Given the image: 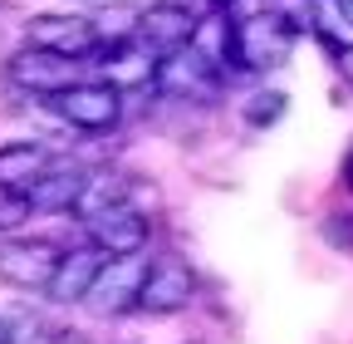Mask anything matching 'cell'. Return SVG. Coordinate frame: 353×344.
I'll use <instances>...</instances> for the list:
<instances>
[{
    "label": "cell",
    "mask_w": 353,
    "mask_h": 344,
    "mask_svg": "<svg viewBox=\"0 0 353 344\" xmlns=\"http://www.w3.org/2000/svg\"><path fill=\"white\" fill-rule=\"evenodd\" d=\"M294 35H299V30H294L285 15H275V10H260V15L241 20V25H236V69L250 74V69H275V64H285L290 50H294Z\"/></svg>",
    "instance_id": "6da1fadb"
},
{
    "label": "cell",
    "mask_w": 353,
    "mask_h": 344,
    "mask_svg": "<svg viewBox=\"0 0 353 344\" xmlns=\"http://www.w3.org/2000/svg\"><path fill=\"white\" fill-rule=\"evenodd\" d=\"M50 104L69 128H83V133H108L123 118V89H113L108 79H79L64 94H54Z\"/></svg>",
    "instance_id": "7a4b0ae2"
},
{
    "label": "cell",
    "mask_w": 353,
    "mask_h": 344,
    "mask_svg": "<svg viewBox=\"0 0 353 344\" xmlns=\"http://www.w3.org/2000/svg\"><path fill=\"white\" fill-rule=\"evenodd\" d=\"M59 261H64V251L54 241H39V236L0 241V280L15 285V290H50Z\"/></svg>",
    "instance_id": "3957f363"
},
{
    "label": "cell",
    "mask_w": 353,
    "mask_h": 344,
    "mask_svg": "<svg viewBox=\"0 0 353 344\" xmlns=\"http://www.w3.org/2000/svg\"><path fill=\"white\" fill-rule=\"evenodd\" d=\"M148 261L143 256H108V266L99 271L94 290H88L83 305L94 315H123V310H138V295H143V280H148Z\"/></svg>",
    "instance_id": "277c9868"
},
{
    "label": "cell",
    "mask_w": 353,
    "mask_h": 344,
    "mask_svg": "<svg viewBox=\"0 0 353 344\" xmlns=\"http://www.w3.org/2000/svg\"><path fill=\"white\" fill-rule=\"evenodd\" d=\"M192 300H196V271L187 261H176V256L152 261V271L143 280V295H138V310H148V315H176V310H187Z\"/></svg>",
    "instance_id": "5b68a950"
},
{
    "label": "cell",
    "mask_w": 353,
    "mask_h": 344,
    "mask_svg": "<svg viewBox=\"0 0 353 344\" xmlns=\"http://www.w3.org/2000/svg\"><path fill=\"white\" fill-rule=\"evenodd\" d=\"M6 74H10V84H20V89L54 99V94L69 89V84H79V59H64V55H54V50H34V45H30V50H20V55H10Z\"/></svg>",
    "instance_id": "8992f818"
},
{
    "label": "cell",
    "mask_w": 353,
    "mask_h": 344,
    "mask_svg": "<svg viewBox=\"0 0 353 344\" xmlns=\"http://www.w3.org/2000/svg\"><path fill=\"white\" fill-rule=\"evenodd\" d=\"M148 231H152V222H148L132 202L108 207V211H99V217H88V241H94L103 256H143Z\"/></svg>",
    "instance_id": "52a82bcc"
},
{
    "label": "cell",
    "mask_w": 353,
    "mask_h": 344,
    "mask_svg": "<svg viewBox=\"0 0 353 344\" xmlns=\"http://www.w3.org/2000/svg\"><path fill=\"white\" fill-rule=\"evenodd\" d=\"M30 45L54 50L64 59H88L99 50V30L88 15H34L30 20Z\"/></svg>",
    "instance_id": "ba28073f"
},
{
    "label": "cell",
    "mask_w": 353,
    "mask_h": 344,
    "mask_svg": "<svg viewBox=\"0 0 353 344\" xmlns=\"http://www.w3.org/2000/svg\"><path fill=\"white\" fill-rule=\"evenodd\" d=\"M216 79H221V69L201 50H192V45L167 55L157 64V89L172 94V99H211L216 94Z\"/></svg>",
    "instance_id": "9c48e42d"
},
{
    "label": "cell",
    "mask_w": 353,
    "mask_h": 344,
    "mask_svg": "<svg viewBox=\"0 0 353 344\" xmlns=\"http://www.w3.org/2000/svg\"><path fill=\"white\" fill-rule=\"evenodd\" d=\"M94 69L113 84V89H138V84H157V55L143 45V39H123V45H99L94 55Z\"/></svg>",
    "instance_id": "30bf717a"
},
{
    "label": "cell",
    "mask_w": 353,
    "mask_h": 344,
    "mask_svg": "<svg viewBox=\"0 0 353 344\" xmlns=\"http://www.w3.org/2000/svg\"><path fill=\"white\" fill-rule=\"evenodd\" d=\"M103 266H108V256H103L94 241L69 246L64 261H59V271H54V280H50V290H44V295H50V305H83Z\"/></svg>",
    "instance_id": "8fae6325"
},
{
    "label": "cell",
    "mask_w": 353,
    "mask_h": 344,
    "mask_svg": "<svg viewBox=\"0 0 353 344\" xmlns=\"http://www.w3.org/2000/svg\"><path fill=\"white\" fill-rule=\"evenodd\" d=\"M192 35H196V20H192L187 10L167 6V0L148 6V10H143V25H138V39H143V45H148L157 59H167V55H176V50H187Z\"/></svg>",
    "instance_id": "7c38bea8"
},
{
    "label": "cell",
    "mask_w": 353,
    "mask_h": 344,
    "mask_svg": "<svg viewBox=\"0 0 353 344\" xmlns=\"http://www.w3.org/2000/svg\"><path fill=\"white\" fill-rule=\"evenodd\" d=\"M83 192H88V172L79 162H54L25 197H30V211H69L83 202Z\"/></svg>",
    "instance_id": "4fadbf2b"
},
{
    "label": "cell",
    "mask_w": 353,
    "mask_h": 344,
    "mask_svg": "<svg viewBox=\"0 0 353 344\" xmlns=\"http://www.w3.org/2000/svg\"><path fill=\"white\" fill-rule=\"evenodd\" d=\"M50 167H54V153L44 143H0V192L25 197Z\"/></svg>",
    "instance_id": "5bb4252c"
},
{
    "label": "cell",
    "mask_w": 353,
    "mask_h": 344,
    "mask_svg": "<svg viewBox=\"0 0 353 344\" xmlns=\"http://www.w3.org/2000/svg\"><path fill=\"white\" fill-rule=\"evenodd\" d=\"M138 25H143V10H138V6H103V10L94 15L99 45H123V39H138Z\"/></svg>",
    "instance_id": "9a60e30c"
},
{
    "label": "cell",
    "mask_w": 353,
    "mask_h": 344,
    "mask_svg": "<svg viewBox=\"0 0 353 344\" xmlns=\"http://www.w3.org/2000/svg\"><path fill=\"white\" fill-rule=\"evenodd\" d=\"M123 202H128V182L113 178V172H99V178H88V192H83L79 211H83V217H99V211L123 207Z\"/></svg>",
    "instance_id": "2e32d148"
},
{
    "label": "cell",
    "mask_w": 353,
    "mask_h": 344,
    "mask_svg": "<svg viewBox=\"0 0 353 344\" xmlns=\"http://www.w3.org/2000/svg\"><path fill=\"white\" fill-rule=\"evenodd\" d=\"M285 94L280 89H260V94H250V104H245V123L250 128H270V123H280L285 118Z\"/></svg>",
    "instance_id": "e0dca14e"
},
{
    "label": "cell",
    "mask_w": 353,
    "mask_h": 344,
    "mask_svg": "<svg viewBox=\"0 0 353 344\" xmlns=\"http://www.w3.org/2000/svg\"><path fill=\"white\" fill-rule=\"evenodd\" d=\"M314 25L324 35H353V0H319Z\"/></svg>",
    "instance_id": "ac0fdd59"
},
{
    "label": "cell",
    "mask_w": 353,
    "mask_h": 344,
    "mask_svg": "<svg viewBox=\"0 0 353 344\" xmlns=\"http://www.w3.org/2000/svg\"><path fill=\"white\" fill-rule=\"evenodd\" d=\"M324 241L353 256V217H348V211H334V217H324Z\"/></svg>",
    "instance_id": "d6986e66"
},
{
    "label": "cell",
    "mask_w": 353,
    "mask_h": 344,
    "mask_svg": "<svg viewBox=\"0 0 353 344\" xmlns=\"http://www.w3.org/2000/svg\"><path fill=\"white\" fill-rule=\"evenodd\" d=\"M30 217V197H15V192H0V231H10Z\"/></svg>",
    "instance_id": "ffe728a7"
},
{
    "label": "cell",
    "mask_w": 353,
    "mask_h": 344,
    "mask_svg": "<svg viewBox=\"0 0 353 344\" xmlns=\"http://www.w3.org/2000/svg\"><path fill=\"white\" fill-rule=\"evenodd\" d=\"M167 6H176V10H187L192 20H206V15H211V0H167Z\"/></svg>",
    "instance_id": "44dd1931"
},
{
    "label": "cell",
    "mask_w": 353,
    "mask_h": 344,
    "mask_svg": "<svg viewBox=\"0 0 353 344\" xmlns=\"http://www.w3.org/2000/svg\"><path fill=\"white\" fill-rule=\"evenodd\" d=\"M339 74L353 84V45H343V50H339Z\"/></svg>",
    "instance_id": "7402d4cb"
},
{
    "label": "cell",
    "mask_w": 353,
    "mask_h": 344,
    "mask_svg": "<svg viewBox=\"0 0 353 344\" xmlns=\"http://www.w3.org/2000/svg\"><path fill=\"white\" fill-rule=\"evenodd\" d=\"M0 344H20V334H15V325L0 315Z\"/></svg>",
    "instance_id": "603a6c76"
},
{
    "label": "cell",
    "mask_w": 353,
    "mask_h": 344,
    "mask_svg": "<svg viewBox=\"0 0 353 344\" xmlns=\"http://www.w3.org/2000/svg\"><path fill=\"white\" fill-rule=\"evenodd\" d=\"M211 10H216V15H231V10H236V0H211Z\"/></svg>",
    "instance_id": "cb8c5ba5"
},
{
    "label": "cell",
    "mask_w": 353,
    "mask_h": 344,
    "mask_svg": "<svg viewBox=\"0 0 353 344\" xmlns=\"http://www.w3.org/2000/svg\"><path fill=\"white\" fill-rule=\"evenodd\" d=\"M343 182H348V192H353V153H348V162H343Z\"/></svg>",
    "instance_id": "d4e9b609"
},
{
    "label": "cell",
    "mask_w": 353,
    "mask_h": 344,
    "mask_svg": "<svg viewBox=\"0 0 353 344\" xmlns=\"http://www.w3.org/2000/svg\"><path fill=\"white\" fill-rule=\"evenodd\" d=\"M54 344H88V339H83V334H59Z\"/></svg>",
    "instance_id": "484cf974"
},
{
    "label": "cell",
    "mask_w": 353,
    "mask_h": 344,
    "mask_svg": "<svg viewBox=\"0 0 353 344\" xmlns=\"http://www.w3.org/2000/svg\"><path fill=\"white\" fill-rule=\"evenodd\" d=\"M79 6H99V0H79Z\"/></svg>",
    "instance_id": "4316f807"
}]
</instances>
